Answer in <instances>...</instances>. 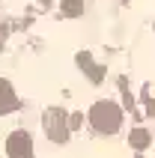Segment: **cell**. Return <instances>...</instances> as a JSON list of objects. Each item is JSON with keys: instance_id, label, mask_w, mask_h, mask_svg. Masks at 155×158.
<instances>
[{"instance_id": "obj_1", "label": "cell", "mask_w": 155, "mask_h": 158, "mask_svg": "<svg viewBox=\"0 0 155 158\" xmlns=\"http://www.w3.org/2000/svg\"><path fill=\"white\" fill-rule=\"evenodd\" d=\"M90 123H93L95 131H102V134H116L119 125H122L119 105H113V102H95L90 107Z\"/></svg>"}, {"instance_id": "obj_2", "label": "cell", "mask_w": 155, "mask_h": 158, "mask_svg": "<svg viewBox=\"0 0 155 158\" xmlns=\"http://www.w3.org/2000/svg\"><path fill=\"white\" fill-rule=\"evenodd\" d=\"M45 131H48V137H51L54 143H66V140H69L66 114H63L60 107H51V110L45 114Z\"/></svg>"}, {"instance_id": "obj_3", "label": "cell", "mask_w": 155, "mask_h": 158, "mask_svg": "<svg viewBox=\"0 0 155 158\" xmlns=\"http://www.w3.org/2000/svg\"><path fill=\"white\" fill-rule=\"evenodd\" d=\"M6 152L9 158H33V140L27 131H12L6 140Z\"/></svg>"}, {"instance_id": "obj_4", "label": "cell", "mask_w": 155, "mask_h": 158, "mask_svg": "<svg viewBox=\"0 0 155 158\" xmlns=\"http://www.w3.org/2000/svg\"><path fill=\"white\" fill-rule=\"evenodd\" d=\"M12 107H18V98H15V93H12V87L6 81H0V114L12 110Z\"/></svg>"}, {"instance_id": "obj_5", "label": "cell", "mask_w": 155, "mask_h": 158, "mask_svg": "<svg viewBox=\"0 0 155 158\" xmlns=\"http://www.w3.org/2000/svg\"><path fill=\"white\" fill-rule=\"evenodd\" d=\"M78 66L90 72V81H93V84H98V81H102V69H95V66H93L90 54H78Z\"/></svg>"}, {"instance_id": "obj_6", "label": "cell", "mask_w": 155, "mask_h": 158, "mask_svg": "<svg viewBox=\"0 0 155 158\" xmlns=\"http://www.w3.org/2000/svg\"><path fill=\"white\" fill-rule=\"evenodd\" d=\"M128 143L134 146V149H146V146H149V131H143V128H134V131L128 134Z\"/></svg>"}, {"instance_id": "obj_7", "label": "cell", "mask_w": 155, "mask_h": 158, "mask_svg": "<svg viewBox=\"0 0 155 158\" xmlns=\"http://www.w3.org/2000/svg\"><path fill=\"white\" fill-rule=\"evenodd\" d=\"M60 9H63V15H69V18L84 15V0H63Z\"/></svg>"}]
</instances>
